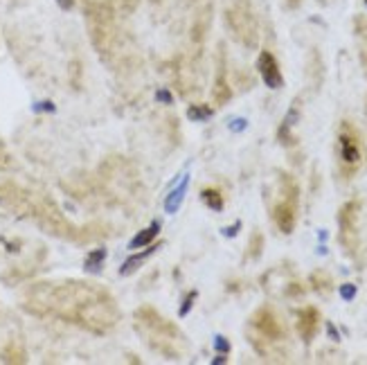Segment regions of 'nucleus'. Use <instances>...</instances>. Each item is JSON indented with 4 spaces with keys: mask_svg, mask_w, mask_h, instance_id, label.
I'll return each mask as SVG.
<instances>
[{
    "mask_svg": "<svg viewBox=\"0 0 367 365\" xmlns=\"http://www.w3.org/2000/svg\"><path fill=\"white\" fill-rule=\"evenodd\" d=\"M313 284H315V289H320L325 291V293H329V289H331V277L325 275V273H313Z\"/></svg>",
    "mask_w": 367,
    "mask_h": 365,
    "instance_id": "13",
    "label": "nucleus"
},
{
    "mask_svg": "<svg viewBox=\"0 0 367 365\" xmlns=\"http://www.w3.org/2000/svg\"><path fill=\"white\" fill-rule=\"evenodd\" d=\"M354 293H356V289L351 286V284H345V289H343V295L349 300V298H354Z\"/></svg>",
    "mask_w": 367,
    "mask_h": 365,
    "instance_id": "20",
    "label": "nucleus"
},
{
    "mask_svg": "<svg viewBox=\"0 0 367 365\" xmlns=\"http://www.w3.org/2000/svg\"><path fill=\"white\" fill-rule=\"evenodd\" d=\"M257 68H259V75H262L264 83H266L268 88H282V83H284L282 70H280V65H277V59H275L268 50H264V52L259 54Z\"/></svg>",
    "mask_w": 367,
    "mask_h": 365,
    "instance_id": "6",
    "label": "nucleus"
},
{
    "mask_svg": "<svg viewBox=\"0 0 367 365\" xmlns=\"http://www.w3.org/2000/svg\"><path fill=\"white\" fill-rule=\"evenodd\" d=\"M104 259H106V250L102 248V250H93V253L86 257V271H99L102 268V264H104Z\"/></svg>",
    "mask_w": 367,
    "mask_h": 365,
    "instance_id": "12",
    "label": "nucleus"
},
{
    "mask_svg": "<svg viewBox=\"0 0 367 365\" xmlns=\"http://www.w3.org/2000/svg\"><path fill=\"white\" fill-rule=\"evenodd\" d=\"M288 5H291V7H297V5H300V0H288Z\"/></svg>",
    "mask_w": 367,
    "mask_h": 365,
    "instance_id": "22",
    "label": "nucleus"
},
{
    "mask_svg": "<svg viewBox=\"0 0 367 365\" xmlns=\"http://www.w3.org/2000/svg\"><path fill=\"white\" fill-rule=\"evenodd\" d=\"M216 347L225 352V349H230V345H227V343H225V338H216Z\"/></svg>",
    "mask_w": 367,
    "mask_h": 365,
    "instance_id": "21",
    "label": "nucleus"
},
{
    "mask_svg": "<svg viewBox=\"0 0 367 365\" xmlns=\"http://www.w3.org/2000/svg\"><path fill=\"white\" fill-rule=\"evenodd\" d=\"M338 142H340V158H343V162L349 167H356L361 162V147H358V138H356V133L351 131V126L347 122L343 124Z\"/></svg>",
    "mask_w": 367,
    "mask_h": 365,
    "instance_id": "5",
    "label": "nucleus"
},
{
    "mask_svg": "<svg viewBox=\"0 0 367 365\" xmlns=\"http://www.w3.org/2000/svg\"><path fill=\"white\" fill-rule=\"evenodd\" d=\"M187 115H189V120H205L212 115V111L207 106H189Z\"/></svg>",
    "mask_w": 367,
    "mask_h": 365,
    "instance_id": "14",
    "label": "nucleus"
},
{
    "mask_svg": "<svg viewBox=\"0 0 367 365\" xmlns=\"http://www.w3.org/2000/svg\"><path fill=\"white\" fill-rule=\"evenodd\" d=\"M259 246H262V237L255 235V243L250 242V250H252V257H257L259 255Z\"/></svg>",
    "mask_w": 367,
    "mask_h": 365,
    "instance_id": "17",
    "label": "nucleus"
},
{
    "mask_svg": "<svg viewBox=\"0 0 367 365\" xmlns=\"http://www.w3.org/2000/svg\"><path fill=\"white\" fill-rule=\"evenodd\" d=\"M160 246H163V243H158V246H149L146 250H142L140 255H133V257H128L126 262H124V266H122V271H120V273H122V275H131V273H133L135 268H138V266L144 264V259L149 257V255L156 253V250H158Z\"/></svg>",
    "mask_w": 367,
    "mask_h": 365,
    "instance_id": "8",
    "label": "nucleus"
},
{
    "mask_svg": "<svg viewBox=\"0 0 367 365\" xmlns=\"http://www.w3.org/2000/svg\"><path fill=\"white\" fill-rule=\"evenodd\" d=\"M156 97H158L160 101H164V104H171V100H174V97H171V93H167V90H160Z\"/></svg>",
    "mask_w": 367,
    "mask_h": 365,
    "instance_id": "18",
    "label": "nucleus"
},
{
    "mask_svg": "<svg viewBox=\"0 0 367 365\" xmlns=\"http://www.w3.org/2000/svg\"><path fill=\"white\" fill-rule=\"evenodd\" d=\"M194 298H196V293H189L185 298V302H183V306H181V316H187V313H189V309H192V304H194Z\"/></svg>",
    "mask_w": 367,
    "mask_h": 365,
    "instance_id": "16",
    "label": "nucleus"
},
{
    "mask_svg": "<svg viewBox=\"0 0 367 365\" xmlns=\"http://www.w3.org/2000/svg\"><path fill=\"white\" fill-rule=\"evenodd\" d=\"M185 189H187V178L178 185V187L174 189L169 194V199H167V203H164V207H167V212H176L178 207H181V201H183V194H185Z\"/></svg>",
    "mask_w": 367,
    "mask_h": 365,
    "instance_id": "10",
    "label": "nucleus"
},
{
    "mask_svg": "<svg viewBox=\"0 0 367 365\" xmlns=\"http://www.w3.org/2000/svg\"><path fill=\"white\" fill-rule=\"evenodd\" d=\"M358 210H361L358 201H349L340 210V243L349 253L356 250V219H358Z\"/></svg>",
    "mask_w": 367,
    "mask_h": 365,
    "instance_id": "4",
    "label": "nucleus"
},
{
    "mask_svg": "<svg viewBox=\"0 0 367 365\" xmlns=\"http://www.w3.org/2000/svg\"><path fill=\"white\" fill-rule=\"evenodd\" d=\"M250 323H252V327H255V329L266 338V341H282V338H284V327H282L277 313H275L270 306H262V309H257Z\"/></svg>",
    "mask_w": 367,
    "mask_h": 365,
    "instance_id": "3",
    "label": "nucleus"
},
{
    "mask_svg": "<svg viewBox=\"0 0 367 365\" xmlns=\"http://www.w3.org/2000/svg\"><path fill=\"white\" fill-rule=\"evenodd\" d=\"M34 111H36V113H41V111H45V113H54L57 108H54L52 101H36V104H34Z\"/></svg>",
    "mask_w": 367,
    "mask_h": 365,
    "instance_id": "15",
    "label": "nucleus"
},
{
    "mask_svg": "<svg viewBox=\"0 0 367 365\" xmlns=\"http://www.w3.org/2000/svg\"><path fill=\"white\" fill-rule=\"evenodd\" d=\"M201 196H203V201L212 207V210H216V212H219V210H223V196H221V192H219V189H212V187L210 189H203V192H201Z\"/></svg>",
    "mask_w": 367,
    "mask_h": 365,
    "instance_id": "11",
    "label": "nucleus"
},
{
    "mask_svg": "<svg viewBox=\"0 0 367 365\" xmlns=\"http://www.w3.org/2000/svg\"><path fill=\"white\" fill-rule=\"evenodd\" d=\"M135 320H138V324L144 329V334L149 336V341L158 338L160 343H169V345H174L176 341H181L178 329H176L169 320H164L156 309H151V306H142L140 311L135 313Z\"/></svg>",
    "mask_w": 367,
    "mask_h": 365,
    "instance_id": "2",
    "label": "nucleus"
},
{
    "mask_svg": "<svg viewBox=\"0 0 367 365\" xmlns=\"http://www.w3.org/2000/svg\"><path fill=\"white\" fill-rule=\"evenodd\" d=\"M320 329V313L315 306H304L297 313V334L302 341H313L315 334Z\"/></svg>",
    "mask_w": 367,
    "mask_h": 365,
    "instance_id": "7",
    "label": "nucleus"
},
{
    "mask_svg": "<svg viewBox=\"0 0 367 365\" xmlns=\"http://www.w3.org/2000/svg\"><path fill=\"white\" fill-rule=\"evenodd\" d=\"M57 5L61 7V9H65V12H70L72 7H75V0H57Z\"/></svg>",
    "mask_w": 367,
    "mask_h": 365,
    "instance_id": "19",
    "label": "nucleus"
},
{
    "mask_svg": "<svg viewBox=\"0 0 367 365\" xmlns=\"http://www.w3.org/2000/svg\"><path fill=\"white\" fill-rule=\"evenodd\" d=\"M282 199L273 207V219L284 235H291L297 221V185L291 176H282Z\"/></svg>",
    "mask_w": 367,
    "mask_h": 365,
    "instance_id": "1",
    "label": "nucleus"
},
{
    "mask_svg": "<svg viewBox=\"0 0 367 365\" xmlns=\"http://www.w3.org/2000/svg\"><path fill=\"white\" fill-rule=\"evenodd\" d=\"M158 232H160V223H151L146 230H142L140 235H135L133 237V242H131V248H142V246H146V243H151L153 239L158 237Z\"/></svg>",
    "mask_w": 367,
    "mask_h": 365,
    "instance_id": "9",
    "label": "nucleus"
}]
</instances>
